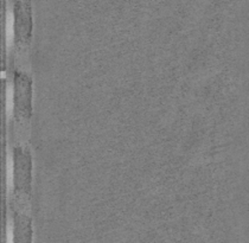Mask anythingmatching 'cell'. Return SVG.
Wrapping results in <instances>:
<instances>
[{"label": "cell", "instance_id": "cell-3", "mask_svg": "<svg viewBox=\"0 0 249 243\" xmlns=\"http://www.w3.org/2000/svg\"><path fill=\"white\" fill-rule=\"evenodd\" d=\"M32 7L28 0H15L13 4V40L19 52L29 48L32 38Z\"/></svg>", "mask_w": 249, "mask_h": 243}, {"label": "cell", "instance_id": "cell-1", "mask_svg": "<svg viewBox=\"0 0 249 243\" xmlns=\"http://www.w3.org/2000/svg\"><path fill=\"white\" fill-rule=\"evenodd\" d=\"M32 183V158L26 147L17 145L12 150V184L13 196L17 207L16 211L24 212L23 208H29ZM26 214V212H25Z\"/></svg>", "mask_w": 249, "mask_h": 243}, {"label": "cell", "instance_id": "cell-2", "mask_svg": "<svg viewBox=\"0 0 249 243\" xmlns=\"http://www.w3.org/2000/svg\"><path fill=\"white\" fill-rule=\"evenodd\" d=\"M13 118L21 127L28 125L32 115V81L28 72L13 71Z\"/></svg>", "mask_w": 249, "mask_h": 243}]
</instances>
